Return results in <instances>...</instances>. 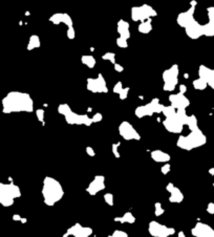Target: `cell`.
Wrapping results in <instances>:
<instances>
[{
    "mask_svg": "<svg viewBox=\"0 0 214 237\" xmlns=\"http://www.w3.org/2000/svg\"><path fill=\"white\" fill-rule=\"evenodd\" d=\"M207 212L209 214H214V202H209V204H208Z\"/></svg>",
    "mask_w": 214,
    "mask_h": 237,
    "instance_id": "ee69618b",
    "label": "cell"
},
{
    "mask_svg": "<svg viewBox=\"0 0 214 237\" xmlns=\"http://www.w3.org/2000/svg\"><path fill=\"white\" fill-rule=\"evenodd\" d=\"M206 143H207L206 135L202 133V131L198 128L196 130L191 131L187 135H181L177 139L176 145L177 147H179L183 150L190 151L195 148L202 147Z\"/></svg>",
    "mask_w": 214,
    "mask_h": 237,
    "instance_id": "3957f363",
    "label": "cell"
},
{
    "mask_svg": "<svg viewBox=\"0 0 214 237\" xmlns=\"http://www.w3.org/2000/svg\"><path fill=\"white\" fill-rule=\"evenodd\" d=\"M91 120H92V123H99L103 120V115L102 114H100V112H95L91 117Z\"/></svg>",
    "mask_w": 214,
    "mask_h": 237,
    "instance_id": "ab89813d",
    "label": "cell"
},
{
    "mask_svg": "<svg viewBox=\"0 0 214 237\" xmlns=\"http://www.w3.org/2000/svg\"><path fill=\"white\" fill-rule=\"evenodd\" d=\"M137 30L141 34H149L152 30V24H151V19H149L147 21L141 22L137 26Z\"/></svg>",
    "mask_w": 214,
    "mask_h": 237,
    "instance_id": "83f0119b",
    "label": "cell"
},
{
    "mask_svg": "<svg viewBox=\"0 0 214 237\" xmlns=\"http://www.w3.org/2000/svg\"><path fill=\"white\" fill-rule=\"evenodd\" d=\"M86 87L89 91L94 92V94H106V92H108L106 80L102 74H99L95 78L87 79Z\"/></svg>",
    "mask_w": 214,
    "mask_h": 237,
    "instance_id": "9c48e42d",
    "label": "cell"
},
{
    "mask_svg": "<svg viewBox=\"0 0 214 237\" xmlns=\"http://www.w3.org/2000/svg\"><path fill=\"white\" fill-rule=\"evenodd\" d=\"M2 111L4 114L12 112H33L34 101L26 92L11 91L2 100Z\"/></svg>",
    "mask_w": 214,
    "mask_h": 237,
    "instance_id": "6da1fadb",
    "label": "cell"
},
{
    "mask_svg": "<svg viewBox=\"0 0 214 237\" xmlns=\"http://www.w3.org/2000/svg\"><path fill=\"white\" fill-rule=\"evenodd\" d=\"M105 189V177L103 175H97L92 179V182L86 188V191L89 195H95Z\"/></svg>",
    "mask_w": 214,
    "mask_h": 237,
    "instance_id": "e0dca14e",
    "label": "cell"
},
{
    "mask_svg": "<svg viewBox=\"0 0 214 237\" xmlns=\"http://www.w3.org/2000/svg\"><path fill=\"white\" fill-rule=\"evenodd\" d=\"M121 145V143L120 142H118L117 144H112V145H111V150H112V153H114V156H115V157H117V159H119V157H120V152H119V150H118V149H119V146Z\"/></svg>",
    "mask_w": 214,
    "mask_h": 237,
    "instance_id": "d590c367",
    "label": "cell"
},
{
    "mask_svg": "<svg viewBox=\"0 0 214 237\" xmlns=\"http://www.w3.org/2000/svg\"><path fill=\"white\" fill-rule=\"evenodd\" d=\"M102 59H103V60L109 61L111 64H114V65L115 63H117V62H115V53H111V52H107L106 53H104V55L102 56Z\"/></svg>",
    "mask_w": 214,
    "mask_h": 237,
    "instance_id": "f546056e",
    "label": "cell"
},
{
    "mask_svg": "<svg viewBox=\"0 0 214 237\" xmlns=\"http://www.w3.org/2000/svg\"><path fill=\"white\" fill-rule=\"evenodd\" d=\"M177 237H186V235H185V233L183 232V231H179V234H177Z\"/></svg>",
    "mask_w": 214,
    "mask_h": 237,
    "instance_id": "f907efd6",
    "label": "cell"
},
{
    "mask_svg": "<svg viewBox=\"0 0 214 237\" xmlns=\"http://www.w3.org/2000/svg\"><path fill=\"white\" fill-rule=\"evenodd\" d=\"M166 190L170 193L169 196V202H175V204H179L184 200V194L182 193V191L179 188L175 187L172 183H169L166 186Z\"/></svg>",
    "mask_w": 214,
    "mask_h": 237,
    "instance_id": "7402d4cb",
    "label": "cell"
},
{
    "mask_svg": "<svg viewBox=\"0 0 214 237\" xmlns=\"http://www.w3.org/2000/svg\"><path fill=\"white\" fill-rule=\"evenodd\" d=\"M186 91H187V87H186V85H179V92H182V94L185 95Z\"/></svg>",
    "mask_w": 214,
    "mask_h": 237,
    "instance_id": "7dc6e473",
    "label": "cell"
},
{
    "mask_svg": "<svg viewBox=\"0 0 214 237\" xmlns=\"http://www.w3.org/2000/svg\"><path fill=\"white\" fill-rule=\"evenodd\" d=\"M41 46V41L39 36L37 35H32L30 37L29 43H27V50H33L35 49H39Z\"/></svg>",
    "mask_w": 214,
    "mask_h": 237,
    "instance_id": "484cf974",
    "label": "cell"
},
{
    "mask_svg": "<svg viewBox=\"0 0 214 237\" xmlns=\"http://www.w3.org/2000/svg\"><path fill=\"white\" fill-rule=\"evenodd\" d=\"M66 35H67V38L70 39V40H72V39L76 38V32H75L74 26L68 27V30H66Z\"/></svg>",
    "mask_w": 214,
    "mask_h": 237,
    "instance_id": "60d3db41",
    "label": "cell"
},
{
    "mask_svg": "<svg viewBox=\"0 0 214 237\" xmlns=\"http://www.w3.org/2000/svg\"><path fill=\"white\" fill-rule=\"evenodd\" d=\"M128 92H129V87H124L122 91H121L120 94H119L121 100H125V99H127Z\"/></svg>",
    "mask_w": 214,
    "mask_h": 237,
    "instance_id": "b9f144b4",
    "label": "cell"
},
{
    "mask_svg": "<svg viewBox=\"0 0 214 237\" xmlns=\"http://www.w3.org/2000/svg\"><path fill=\"white\" fill-rule=\"evenodd\" d=\"M119 133L125 141H140L141 135L133 126L127 121H124L119 126Z\"/></svg>",
    "mask_w": 214,
    "mask_h": 237,
    "instance_id": "8fae6325",
    "label": "cell"
},
{
    "mask_svg": "<svg viewBox=\"0 0 214 237\" xmlns=\"http://www.w3.org/2000/svg\"><path fill=\"white\" fill-rule=\"evenodd\" d=\"M198 77L206 82L208 86L214 89V69H211L205 65H201L198 68Z\"/></svg>",
    "mask_w": 214,
    "mask_h": 237,
    "instance_id": "ffe728a7",
    "label": "cell"
},
{
    "mask_svg": "<svg viewBox=\"0 0 214 237\" xmlns=\"http://www.w3.org/2000/svg\"><path fill=\"white\" fill-rule=\"evenodd\" d=\"M104 200H105L106 204L108 206H110V207L114 206V195H112L111 193L104 194Z\"/></svg>",
    "mask_w": 214,
    "mask_h": 237,
    "instance_id": "e575fe53",
    "label": "cell"
},
{
    "mask_svg": "<svg viewBox=\"0 0 214 237\" xmlns=\"http://www.w3.org/2000/svg\"><path fill=\"white\" fill-rule=\"evenodd\" d=\"M64 195V190L57 179L50 176H46L42 186V196L44 204L49 207H53L60 202Z\"/></svg>",
    "mask_w": 214,
    "mask_h": 237,
    "instance_id": "7a4b0ae2",
    "label": "cell"
},
{
    "mask_svg": "<svg viewBox=\"0 0 214 237\" xmlns=\"http://www.w3.org/2000/svg\"><path fill=\"white\" fill-rule=\"evenodd\" d=\"M92 234V229L89 227H83L79 222L72 225L68 228L66 233L62 237H68V236H75V237H89Z\"/></svg>",
    "mask_w": 214,
    "mask_h": 237,
    "instance_id": "5bb4252c",
    "label": "cell"
},
{
    "mask_svg": "<svg viewBox=\"0 0 214 237\" xmlns=\"http://www.w3.org/2000/svg\"><path fill=\"white\" fill-rule=\"evenodd\" d=\"M189 115L186 114V110H176L173 115L166 118L163 121V125L168 132L179 134L181 133L185 126H187Z\"/></svg>",
    "mask_w": 214,
    "mask_h": 237,
    "instance_id": "277c9868",
    "label": "cell"
},
{
    "mask_svg": "<svg viewBox=\"0 0 214 237\" xmlns=\"http://www.w3.org/2000/svg\"><path fill=\"white\" fill-rule=\"evenodd\" d=\"M156 15V11L148 4H143L141 7H134L131 8V19L136 22L147 21Z\"/></svg>",
    "mask_w": 214,
    "mask_h": 237,
    "instance_id": "ba28073f",
    "label": "cell"
},
{
    "mask_svg": "<svg viewBox=\"0 0 214 237\" xmlns=\"http://www.w3.org/2000/svg\"><path fill=\"white\" fill-rule=\"evenodd\" d=\"M148 232L153 237H169L175 233V229L169 228L157 221H151L148 227Z\"/></svg>",
    "mask_w": 214,
    "mask_h": 237,
    "instance_id": "30bf717a",
    "label": "cell"
},
{
    "mask_svg": "<svg viewBox=\"0 0 214 237\" xmlns=\"http://www.w3.org/2000/svg\"><path fill=\"white\" fill-rule=\"evenodd\" d=\"M175 112H176L175 109H174L173 107H171L170 105H169V106H165L164 107L162 114H164L166 118H169V117H171V115H173L174 114H175Z\"/></svg>",
    "mask_w": 214,
    "mask_h": 237,
    "instance_id": "4dcf8cb0",
    "label": "cell"
},
{
    "mask_svg": "<svg viewBox=\"0 0 214 237\" xmlns=\"http://www.w3.org/2000/svg\"><path fill=\"white\" fill-rule=\"evenodd\" d=\"M196 4H198V1H195V0H192V1L190 2L191 7H196Z\"/></svg>",
    "mask_w": 214,
    "mask_h": 237,
    "instance_id": "681fc988",
    "label": "cell"
},
{
    "mask_svg": "<svg viewBox=\"0 0 214 237\" xmlns=\"http://www.w3.org/2000/svg\"><path fill=\"white\" fill-rule=\"evenodd\" d=\"M21 196V191L18 186L11 183L3 184L0 183V205L3 207H11L16 198Z\"/></svg>",
    "mask_w": 214,
    "mask_h": 237,
    "instance_id": "5b68a950",
    "label": "cell"
},
{
    "mask_svg": "<svg viewBox=\"0 0 214 237\" xmlns=\"http://www.w3.org/2000/svg\"><path fill=\"white\" fill-rule=\"evenodd\" d=\"M194 12H195V7H190L189 10L185 11V12L183 13H179L176 18L177 24L181 27H183V29H186L187 26H189V25L195 20V18H194Z\"/></svg>",
    "mask_w": 214,
    "mask_h": 237,
    "instance_id": "2e32d148",
    "label": "cell"
},
{
    "mask_svg": "<svg viewBox=\"0 0 214 237\" xmlns=\"http://www.w3.org/2000/svg\"><path fill=\"white\" fill-rule=\"evenodd\" d=\"M107 237H128V234L124 231H120V230H115L114 233L108 235Z\"/></svg>",
    "mask_w": 214,
    "mask_h": 237,
    "instance_id": "74e56055",
    "label": "cell"
},
{
    "mask_svg": "<svg viewBox=\"0 0 214 237\" xmlns=\"http://www.w3.org/2000/svg\"><path fill=\"white\" fill-rule=\"evenodd\" d=\"M36 117H37L39 122L42 123V125H44V110L43 109H37L36 110Z\"/></svg>",
    "mask_w": 214,
    "mask_h": 237,
    "instance_id": "8d00e7d4",
    "label": "cell"
},
{
    "mask_svg": "<svg viewBox=\"0 0 214 237\" xmlns=\"http://www.w3.org/2000/svg\"><path fill=\"white\" fill-rule=\"evenodd\" d=\"M185 32H186V35H187L190 39H193V40H196V39H198L204 36L202 24L198 23V22L196 21V19L189 25V26L186 27Z\"/></svg>",
    "mask_w": 214,
    "mask_h": 237,
    "instance_id": "ac0fdd59",
    "label": "cell"
},
{
    "mask_svg": "<svg viewBox=\"0 0 214 237\" xmlns=\"http://www.w3.org/2000/svg\"><path fill=\"white\" fill-rule=\"evenodd\" d=\"M192 84H193V87L195 88L196 90H205L207 88V83L205 82L202 79H201V78H198V79H196V80H194L193 82H192Z\"/></svg>",
    "mask_w": 214,
    "mask_h": 237,
    "instance_id": "f1b7e54d",
    "label": "cell"
},
{
    "mask_svg": "<svg viewBox=\"0 0 214 237\" xmlns=\"http://www.w3.org/2000/svg\"><path fill=\"white\" fill-rule=\"evenodd\" d=\"M209 174H211V175H214V168L209 169Z\"/></svg>",
    "mask_w": 214,
    "mask_h": 237,
    "instance_id": "816d5d0a",
    "label": "cell"
},
{
    "mask_svg": "<svg viewBox=\"0 0 214 237\" xmlns=\"http://www.w3.org/2000/svg\"><path fill=\"white\" fill-rule=\"evenodd\" d=\"M49 20L52 22L53 24H65L66 26L72 27L74 26V21H72V17L66 13H56L53 16L49 17Z\"/></svg>",
    "mask_w": 214,
    "mask_h": 237,
    "instance_id": "d6986e66",
    "label": "cell"
},
{
    "mask_svg": "<svg viewBox=\"0 0 214 237\" xmlns=\"http://www.w3.org/2000/svg\"><path fill=\"white\" fill-rule=\"evenodd\" d=\"M169 102H170V106L173 107L175 110H186V108L190 105L189 99L182 92L169 95Z\"/></svg>",
    "mask_w": 214,
    "mask_h": 237,
    "instance_id": "4fadbf2b",
    "label": "cell"
},
{
    "mask_svg": "<svg viewBox=\"0 0 214 237\" xmlns=\"http://www.w3.org/2000/svg\"><path fill=\"white\" fill-rule=\"evenodd\" d=\"M194 237H214V230L207 224L198 222L191 230Z\"/></svg>",
    "mask_w": 214,
    "mask_h": 237,
    "instance_id": "9a60e30c",
    "label": "cell"
},
{
    "mask_svg": "<svg viewBox=\"0 0 214 237\" xmlns=\"http://www.w3.org/2000/svg\"><path fill=\"white\" fill-rule=\"evenodd\" d=\"M179 65L174 64V65L170 66L168 69H166L162 75L163 81H164V88L165 91H173L179 83Z\"/></svg>",
    "mask_w": 214,
    "mask_h": 237,
    "instance_id": "52a82bcc",
    "label": "cell"
},
{
    "mask_svg": "<svg viewBox=\"0 0 214 237\" xmlns=\"http://www.w3.org/2000/svg\"><path fill=\"white\" fill-rule=\"evenodd\" d=\"M70 109L72 108L69 107L68 104H60V105L58 106V112L63 115V117L70 110Z\"/></svg>",
    "mask_w": 214,
    "mask_h": 237,
    "instance_id": "1f68e13d",
    "label": "cell"
},
{
    "mask_svg": "<svg viewBox=\"0 0 214 237\" xmlns=\"http://www.w3.org/2000/svg\"><path fill=\"white\" fill-rule=\"evenodd\" d=\"M164 107L165 105H163V104L160 102L159 99L154 98L151 100L150 103L137 107L136 110H134V114L139 118H143L145 117H151V115H153L154 114H162Z\"/></svg>",
    "mask_w": 214,
    "mask_h": 237,
    "instance_id": "8992f818",
    "label": "cell"
},
{
    "mask_svg": "<svg viewBox=\"0 0 214 237\" xmlns=\"http://www.w3.org/2000/svg\"><path fill=\"white\" fill-rule=\"evenodd\" d=\"M21 218H22V217L20 215H18V214H15V215L13 216V219H14V221H21Z\"/></svg>",
    "mask_w": 214,
    "mask_h": 237,
    "instance_id": "c3c4849f",
    "label": "cell"
},
{
    "mask_svg": "<svg viewBox=\"0 0 214 237\" xmlns=\"http://www.w3.org/2000/svg\"><path fill=\"white\" fill-rule=\"evenodd\" d=\"M22 224H25L26 222V218H21V221H20Z\"/></svg>",
    "mask_w": 214,
    "mask_h": 237,
    "instance_id": "f5cc1de1",
    "label": "cell"
},
{
    "mask_svg": "<svg viewBox=\"0 0 214 237\" xmlns=\"http://www.w3.org/2000/svg\"><path fill=\"white\" fill-rule=\"evenodd\" d=\"M207 15L209 21L206 24H202L204 36L214 37V7H210L207 8Z\"/></svg>",
    "mask_w": 214,
    "mask_h": 237,
    "instance_id": "44dd1931",
    "label": "cell"
},
{
    "mask_svg": "<svg viewBox=\"0 0 214 237\" xmlns=\"http://www.w3.org/2000/svg\"><path fill=\"white\" fill-rule=\"evenodd\" d=\"M123 88H124L123 83H122L121 81H119L118 83H115V85L114 86V94H118V95H119L120 92L123 90Z\"/></svg>",
    "mask_w": 214,
    "mask_h": 237,
    "instance_id": "f35d334b",
    "label": "cell"
},
{
    "mask_svg": "<svg viewBox=\"0 0 214 237\" xmlns=\"http://www.w3.org/2000/svg\"><path fill=\"white\" fill-rule=\"evenodd\" d=\"M114 70L117 72H122L123 70H124V67L121 65V64H119V63H115L114 65Z\"/></svg>",
    "mask_w": 214,
    "mask_h": 237,
    "instance_id": "f6af8a7d",
    "label": "cell"
},
{
    "mask_svg": "<svg viewBox=\"0 0 214 237\" xmlns=\"http://www.w3.org/2000/svg\"><path fill=\"white\" fill-rule=\"evenodd\" d=\"M86 152H87V154H88L89 156H91V157H94L95 156V152L94 148L92 147H86Z\"/></svg>",
    "mask_w": 214,
    "mask_h": 237,
    "instance_id": "bcb514c9",
    "label": "cell"
},
{
    "mask_svg": "<svg viewBox=\"0 0 214 237\" xmlns=\"http://www.w3.org/2000/svg\"><path fill=\"white\" fill-rule=\"evenodd\" d=\"M150 156L156 163H166L167 164L171 160V156L168 153L162 150H153L150 152Z\"/></svg>",
    "mask_w": 214,
    "mask_h": 237,
    "instance_id": "cb8c5ba5",
    "label": "cell"
},
{
    "mask_svg": "<svg viewBox=\"0 0 214 237\" xmlns=\"http://www.w3.org/2000/svg\"><path fill=\"white\" fill-rule=\"evenodd\" d=\"M170 169H171V166H170V164H165L164 166H163L162 168H160V171H162V173L163 174H168L169 172H170Z\"/></svg>",
    "mask_w": 214,
    "mask_h": 237,
    "instance_id": "7bdbcfd3",
    "label": "cell"
},
{
    "mask_svg": "<svg viewBox=\"0 0 214 237\" xmlns=\"http://www.w3.org/2000/svg\"><path fill=\"white\" fill-rule=\"evenodd\" d=\"M115 42H117V45L119 47H121V49H127L128 47V41L125 40V39L123 38H117V40H115Z\"/></svg>",
    "mask_w": 214,
    "mask_h": 237,
    "instance_id": "836d02e7",
    "label": "cell"
},
{
    "mask_svg": "<svg viewBox=\"0 0 214 237\" xmlns=\"http://www.w3.org/2000/svg\"><path fill=\"white\" fill-rule=\"evenodd\" d=\"M81 62H82V64L88 67V68H94L95 66V63H97V61H95V59L92 55H83L81 57Z\"/></svg>",
    "mask_w": 214,
    "mask_h": 237,
    "instance_id": "4316f807",
    "label": "cell"
},
{
    "mask_svg": "<svg viewBox=\"0 0 214 237\" xmlns=\"http://www.w3.org/2000/svg\"><path fill=\"white\" fill-rule=\"evenodd\" d=\"M117 29H118V33H119L120 35V38H123L128 41V39L130 38V30H129L130 29V25H129L128 22L121 19V20L118 22Z\"/></svg>",
    "mask_w": 214,
    "mask_h": 237,
    "instance_id": "603a6c76",
    "label": "cell"
},
{
    "mask_svg": "<svg viewBox=\"0 0 214 237\" xmlns=\"http://www.w3.org/2000/svg\"><path fill=\"white\" fill-rule=\"evenodd\" d=\"M185 78H186V79L189 78V75H188V74H185Z\"/></svg>",
    "mask_w": 214,
    "mask_h": 237,
    "instance_id": "db71d44e",
    "label": "cell"
},
{
    "mask_svg": "<svg viewBox=\"0 0 214 237\" xmlns=\"http://www.w3.org/2000/svg\"><path fill=\"white\" fill-rule=\"evenodd\" d=\"M164 212H165V209L162 207V204H160V202H156V204H154V214H156V216L163 215Z\"/></svg>",
    "mask_w": 214,
    "mask_h": 237,
    "instance_id": "d6a6232c",
    "label": "cell"
},
{
    "mask_svg": "<svg viewBox=\"0 0 214 237\" xmlns=\"http://www.w3.org/2000/svg\"><path fill=\"white\" fill-rule=\"evenodd\" d=\"M114 221L121 222V224H134L136 222V217L132 215L131 212H126L123 216L114 217Z\"/></svg>",
    "mask_w": 214,
    "mask_h": 237,
    "instance_id": "d4e9b609",
    "label": "cell"
},
{
    "mask_svg": "<svg viewBox=\"0 0 214 237\" xmlns=\"http://www.w3.org/2000/svg\"><path fill=\"white\" fill-rule=\"evenodd\" d=\"M213 190H214V183H213Z\"/></svg>",
    "mask_w": 214,
    "mask_h": 237,
    "instance_id": "11a10c76",
    "label": "cell"
},
{
    "mask_svg": "<svg viewBox=\"0 0 214 237\" xmlns=\"http://www.w3.org/2000/svg\"><path fill=\"white\" fill-rule=\"evenodd\" d=\"M65 121L69 125H84V126H91L92 123L91 118L88 117V114H78L70 109L67 114L64 115Z\"/></svg>",
    "mask_w": 214,
    "mask_h": 237,
    "instance_id": "7c38bea8",
    "label": "cell"
}]
</instances>
